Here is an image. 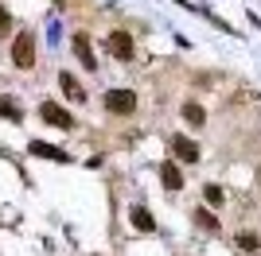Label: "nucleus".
I'll return each instance as SVG.
<instances>
[{"mask_svg": "<svg viewBox=\"0 0 261 256\" xmlns=\"http://www.w3.org/2000/svg\"><path fill=\"white\" fill-rule=\"evenodd\" d=\"M12 62L20 66V70L35 66V35L32 31H20V35H16V43H12Z\"/></svg>", "mask_w": 261, "mask_h": 256, "instance_id": "1", "label": "nucleus"}, {"mask_svg": "<svg viewBox=\"0 0 261 256\" xmlns=\"http://www.w3.org/2000/svg\"><path fill=\"white\" fill-rule=\"evenodd\" d=\"M101 105H106L109 113H117V117H129L133 109H137V93H133V89H109V93L101 97Z\"/></svg>", "mask_w": 261, "mask_h": 256, "instance_id": "2", "label": "nucleus"}, {"mask_svg": "<svg viewBox=\"0 0 261 256\" xmlns=\"http://www.w3.org/2000/svg\"><path fill=\"white\" fill-rule=\"evenodd\" d=\"M39 117H43L47 124L63 128V132H70V128H74V117H70L66 109H59V105H55V101H43V105H39Z\"/></svg>", "mask_w": 261, "mask_h": 256, "instance_id": "3", "label": "nucleus"}, {"mask_svg": "<svg viewBox=\"0 0 261 256\" xmlns=\"http://www.w3.org/2000/svg\"><path fill=\"white\" fill-rule=\"evenodd\" d=\"M28 151H32V155H39V159H55V163H70V155H66L63 148H51V144H43V140H32V144H28Z\"/></svg>", "mask_w": 261, "mask_h": 256, "instance_id": "4", "label": "nucleus"}, {"mask_svg": "<svg viewBox=\"0 0 261 256\" xmlns=\"http://www.w3.org/2000/svg\"><path fill=\"white\" fill-rule=\"evenodd\" d=\"M172 151H175V159H184V163L199 159V144H195V140H187V136H172Z\"/></svg>", "mask_w": 261, "mask_h": 256, "instance_id": "5", "label": "nucleus"}, {"mask_svg": "<svg viewBox=\"0 0 261 256\" xmlns=\"http://www.w3.org/2000/svg\"><path fill=\"white\" fill-rule=\"evenodd\" d=\"M109 54H113V58H133V35L129 31H113L109 35Z\"/></svg>", "mask_w": 261, "mask_h": 256, "instance_id": "6", "label": "nucleus"}, {"mask_svg": "<svg viewBox=\"0 0 261 256\" xmlns=\"http://www.w3.org/2000/svg\"><path fill=\"white\" fill-rule=\"evenodd\" d=\"M74 54H78V62L86 66V70H98V58H94V51H90V35L86 31L74 35Z\"/></svg>", "mask_w": 261, "mask_h": 256, "instance_id": "7", "label": "nucleus"}, {"mask_svg": "<svg viewBox=\"0 0 261 256\" xmlns=\"http://www.w3.org/2000/svg\"><path fill=\"white\" fill-rule=\"evenodd\" d=\"M160 182H164V190H184V171L175 163H160Z\"/></svg>", "mask_w": 261, "mask_h": 256, "instance_id": "8", "label": "nucleus"}, {"mask_svg": "<svg viewBox=\"0 0 261 256\" xmlns=\"http://www.w3.org/2000/svg\"><path fill=\"white\" fill-rule=\"evenodd\" d=\"M59 89H63V93L70 97V101H86V89H82V85L74 82V74H66V70L59 74Z\"/></svg>", "mask_w": 261, "mask_h": 256, "instance_id": "9", "label": "nucleus"}, {"mask_svg": "<svg viewBox=\"0 0 261 256\" xmlns=\"http://www.w3.org/2000/svg\"><path fill=\"white\" fill-rule=\"evenodd\" d=\"M184 120H187L191 128H203V124H207V113H203V105L187 101V105H184Z\"/></svg>", "mask_w": 261, "mask_h": 256, "instance_id": "10", "label": "nucleus"}, {"mask_svg": "<svg viewBox=\"0 0 261 256\" xmlns=\"http://www.w3.org/2000/svg\"><path fill=\"white\" fill-rule=\"evenodd\" d=\"M133 225H137L141 233H156V221H152V213L144 210V206H137V210H133Z\"/></svg>", "mask_w": 261, "mask_h": 256, "instance_id": "11", "label": "nucleus"}, {"mask_svg": "<svg viewBox=\"0 0 261 256\" xmlns=\"http://www.w3.org/2000/svg\"><path fill=\"white\" fill-rule=\"evenodd\" d=\"M0 117H8L12 124H20V120H23V109L16 105L12 97H0Z\"/></svg>", "mask_w": 261, "mask_h": 256, "instance_id": "12", "label": "nucleus"}, {"mask_svg": "<svg viewBox=\"0 0 261 256\" xmlns=\"http://www.w3.org/2000/svg\"><path fill=\"white\" fill-rule=\"evenodd\" d=\"M203 198H207V206H215V210H222V202H226V194H222V186H215V182H211L207 190H203Z\"/></svg>", "mask_w": 261, "mask_h": 256, "instance_id": "13", "label": "nucleus"}, {"mask_svg": "<svg viewBox=\"0 0 261 256\" xmlns=\"http://www.w3.org/2000/svg\"><path fill=\"white\" fill-rule=\"evenodd\" d=\"M195 221L203 225V229H207V233H218V221H215V217H211L207 210H195Z\"/></svg>", "mask_w": 261, "mask_h": 256, "instance_id": "14", "label": "nucleus"}, {"mask_svg": "<svg viewBox=\"0 0 261 256\" xmlns=\"http://www.w3.org/2000/svg\"><path fill=\"white\" fill-rule=\"evenodd\" d=\"M238 248H246V252L253 248V252H257V248H261V237H253V233H238Z\"/></svg>", "mask_w": 261, "mask_h": 256, "instance_id": "15", "label": "nucleus"}, {"mask_svg": "<svg viewBox=\"0 0 261 256\" xmlns=\"http://www.w3.org/2000/svg\"><path fill=\"white\" fill-rule=\"evenodd\" d=\"M8 27H12V16H8V8H4V4H0V35L8 31Z\"/></svg>", "mask_w": 261, "mask_h": 256, "instance_id": "16", "label": "nucleus"}]
</instances>
